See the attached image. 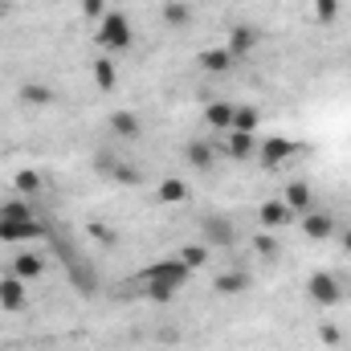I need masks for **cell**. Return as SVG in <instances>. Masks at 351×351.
Returning <instances> with one entry per match:
<instances>
[{
  "label": "cell",
  "mask_w": 351,
  "mask_h": 351,
  "mask_svg": "<svg viewBox=\"0 0 351 351\" xmlns=\"http://www.w3.org/2000/svg\"><path fill=\"white\" fill-rule=\"evenodd\" d=\"M298 156V143L294 139H286V135H269L258 143V160H262L265 168H282L286 160H294Z\"/></svg>",
  "instance_id": "277c9868"
},
{
  "label": "cell",
  "mask_w": 351,
  "mask_h": 351,
  "mask_svg": "<svg viewBox=\"0 0 351 351\" xmlns=\"http://www.w3.org/2000/svg\"><path fill=\"white\" fill-rule=\"evenodd\" d=\"M254 250H258V258H265V262H274V258L282 254L278 237H269V233H258V237H254Z\"/></svg>",
  "instance_id": "4316f807"
},
{
  "label": "cell",
  "mask_w": 351,
  "mask_h": 351,
  "mask_svg": "<svg viewBox=\"0 0 351 351\" xmlns=\"http://www.w3.org/2000/svg\"><path fill=\"white\" fill-rule=\"evenodd\" d=\"M319 335H323V343H331V348H335V343H339V331H335V327H323V331H319Z\"/></svg>",
  "instance_id": "1f68e13d"
},
{
  "label": "cell",
  "mask_w": 351,
  "mask_h": 351,
  "mask_svg": "<svg viewBox=\"0 0 351 351\" xmlns=\"http://www.w3.org/2000/svg\"><path fill=\"white\" fill-rule=\"evenodd\" d=\"M29 217H33V208L25 200H4L0 204V221H29Z\"/></svg>",
  "instance_id": "d4e9b609"
},
{
  "label": "cell",
  "mask_w": 351,
  "mask_h": 351,
  "mask_svg": "<svg viewBox=\"0 0 351 351\" xmlns=\"http://www.w3.org/2000/svg\"><path fill=\"white\" fill-rule=\"evenodd\" d=\"M106 127H110V135H119V139H139V135H143V123H139L131 110H110Z\"/></svg>",
  "instance_id": "9a60e30c"
},
{
  "label": "cell",
  "mask_w": 351,
  "mask_h": 351,
  "mask_svg": "<svg viewBox=\"0 0 351 351\" xmlns=\"http://www.w3.org/2000/svg\"><path fill=\"white\" fill-rule=\"evenodd\" d=\"M298 225H302L306 241H327V237H335V221H331L327 213H319V208L302 213V217H298Z\"/></svg>",
  "instance_id": "ba28073f"
},
{
  "label": "cell",
  "mask_w": 351,
  "mask_h": 351,
  "mask_svg": "<svg viewBox=\"0 0 351 351\" xmlns=\"http://www.w3.org/2000/svg\"><path fill=\"white\" fill-rule=\"evenodd\" d=\"M339 4L343 0H315V21L319 25H335L339 21Z\"/></svg>",
  "instance_id": "484cf974"
},
{
  "label": "cell",
  "mask_w": 351,
  "mask_h": 351,
  "mask_svg": "<svg viewBox=\"0 0 351 351\" xmlns=\"http://www.w3.org/2000/svg\"><path fill=\"white\" fill-rule=\"evenodd\" d=\"M306 298H311L315 306H339L343 286H339V278H335L331 269H315V274L306 278Z\"/></svg>",
  "instance_id": "7a4b0ae2"
},
{
  "label": "cell",
  "mask_w": 351,
  "mask_h": 351,
  "mask_svg": "<svg viewBox=\"0 0 351 351\" xmlns=\"http://www.w3.org/2000/svg\"><path fill=\"white\" fill-rule=\"evenodd\" d=\"M8 274L21 278V282H37V278H45V262H41L37 254H16V258L8 262Z\"/></svg>",
  "instance_id": "5bb4252c"
},
{
  "label": "cell",
  "mask_w": 351,
  "mask_h": 351,
  "mask_svg": "<svg viewBox=\"0 0 351 351\" xmlns=\"http://www.w3.org/2000/svg\"><path fill=\"white\" fill-rule=\"evenodd\" d=\"M192 278V265H184L180 258H168V262H152L139 269V282H164V286H184Z\"/></svg>",
  "instance_id": "3957f363"
},
{
  "label": "cell",
  "mask_w": 351,
  "mask_h": 351,
  "mask_svg": "<svg viewBox=\"0 0 351 351\" xmlns=\"http://www.w3.org/2000/svg\"><path fill=\"white\" fill-rule=\"evenodd\" d=\"M139 286H143V294L152 302H172L176 298V286H164V282H139Z\"/></svg>",
  "instance_id": "83f0119b"
},
{
  "label": "cell",
  "mask_w": 351,
  "mask_h": 351,
  "mask_svg": "<svg viewBox=\"0 0 351 351\" xmlns=\"http://www.w3.org/2000/svg\"><path fill=\"white\" fill-rule=\"evenodd\" d=\"M200 233H204V245H233V221L225 217H204Z\"/></svg>",
  "instance_id": "4fadbf2b"
},
{
  "label": "cell",
  "mask_w": 351,
  "mask_h": 351,
  "mask_svg": "<svg viewBox=\"0 0 351 351\" xmlns=\"http://www.w3.org/2000/svg\"><path fill=\"white\" fill-rule=\"evenodd\" d=\"M180 262L192 265V269H196V265H204V262H208V245H184V250H180Z\"/></svg>",
  "instance_id": "f546056e"
},
{
  "label": "cell",
  "mask_w": 351,
  "mask_h": 351,
  "mask_svg": "<svg viewBox=\"0 0 351 351\" xmlns=\"http://www.w3.org/2000/svg\"><path fill=\"white\" fill-rule=\"evenodd\" d=\"M225 156L229 160H254L258 156V135H250V131H229V143H225Z\"/></svg>",
  "instance_id": "8fae6325"
},
{
  "label": "cell",
  "mask_w": 351,
  "mask_h": 351,
  "mask_svg": "<svg viewBox=\"0 0 351 351\" xmlns=\"http://www.w3.org/2000/svg\"><path fill=\"white\" fill-rule=\"evenodd\" d=\"M33 237H45V225L37 217H29V221H0V241H33Z\"/></svg>",
  "instance_id": "9c48e42d"
},
{
  "label": "cell",
  "mask_w": 351,
  "mask_h": 351,
  "mask_svg": "<svg viewBox=\"0 0 351 351\" xmlns=\"http://www.w3.org/2000/svg\"><path fill=\"white\" fill-rule=\"evenodd\" d=\"M90 74H94V86H98V90H114V86H119V70H114V62H110V58H98V62L90 66Z\"/></svg>",
  "instance_id": "44dd1931"
},
{
  "label": "cell",
  "mask_w": 351,
  "mask_h": 351,
  "mask_svg": "<svg viewBox=\"0 0 351 351\" xmlns=\"http://www.w3.org/2000/svg\"><path fill=\"white\" fill-rule=\"evenodd\" d=\"M343 250H348V254H351V229H348V233H343Z\"/></svg>",
  "instance_id": "836d02e7"
},
{
  "label": "cell",
  "mask_w": 351,
  "mask_h": 351,
  "mask_svg": "<svg viewBox=\"0 0 351 351\" xmlns=\"http://www.w3.org/2000/svg\"><path fill=\"white\" fill-rule=\"evenodd\" d=\"M16 98H21V106H29V110H45V106L58 102V90L45 86V82H37V78H29V82H21Z\"/></svg>",
  "instance_id": "8992f818"
},
{
  "label": "cell",
  "mask_w": 351,
  "mask_h": 351,
  "mask_svg": "<svg viewBox=\"0 0 351 351\" xmlns=\"http://www.w3.org/2000/svg\"><path fill=\"white\" fill-rule=\"evenodd\" d=\"M348 66H351V58H348Z\"/></svg>",
  "instance_id": "d590c367"
},
{
  "label": "cell",
  "mask_w": 351,
  "mask_h": 351,
  "mask_svg": "<svg viewBox=\"0 0 351 351\" xmlns=\"http://www.w3.org/2000/svg\"><path fill=\"white\" fill-rule=\"evenodd\" d=\"M98 45H102L106 53H127V49L135 45V29H131L127 12L110 8V12L98 21Z\"/></svg>",
  "instance_id": "6da1fadb"
},
{
  "label": "cell",
  "mask_w": 351,
  "mask_h": 351,
  "mask_svg": "<svg viewBox=\"0 0 351 351\" xmlns=\"http://www.w3.org/2000/svg\"><path fill=\"white\" fill-rule=\"evenodd\" d=\"M110 180H119V184H139L143 176H139V168H131V164H114V160H110Z\"/></svg>",
  "instance_id": "4dcf8cb0"
},
{
  "label": "cell",
  "mask_w": 351,
  "mask_h": 351,
  "mask_svg": "<svg viewBox=\"0 0 351 351\" xmlns=\"http://www.w3.org/2000/svg\"><path fill=\"white\" fill-rule=\"evenodd\" d=\"M258 123H262V110H258V106H233V127H229V131H250V135H258Z\"/></svg>",
  "instance_id": "603a6c76"
},
{
  "label": "cell",
  "mask_w": 351,
  "mask_h": 351,
  "mask_svg": "<svg viewBox=\"0 0 351 351\" xmlns=\"http://www.w3.org/2000/svg\"><path fill=\"white\" fill-rule=\"evenodd\" d=\"M0 8H4V0H0Z\"/></svg>",
  "instance_id": "e575fe53"
},
{
  "label": "cell",
  "mask_w": 351,
  "mask_h": 351,
  "mask_svg": "<svg viewBox=\"0 0 351 351\" xmlns=\"http://www.w3.org/2000/svg\"><path fill=\"white\" fill-rule=\"evenodd\" d=\"M282 200H286V208H290L294 217H302V213H311V208H315V188H311L306 180H290Z\"/></svg>",
  "instance_id": "52a82bcc"
},
{
  "label": "cell",
  "mask_w": 351,
  "mask_h": 351,
  "mask_svg": "<svg viewBox=\"0 0 351 351\" xmlns=\"http://www.w3.org/2000/svg\"><path fill=\"white\" fill-rule=\"evenodd\" d=\"M200 66H204L208 74H225V70L233 66V53H229L225 45H217V49H204V53H200Z\"/></svg>",
  "instance_id": "7402d4cb"
},
{
  "label": "cell",
  "mask_w": 351,
  "mask_h": 351,
  "mask_svg": "<svg viewBox=\"0 0 351 351\" xmlns=\"http://www.w3.org/2000/svg\"><path fill=\"white\" fill-rule=\"evenodd\" d=\"M25 286H29V282L4 274V278H0V311H8V315L25 311V306H29V290H25Z\"/></svg>",
  "instance_id": "5b68a950"
},
{
  "label": "cell",
  "mask_w": 351,
  "mask_h": 351,
  "mask_svg": "<svg viewBox=\"0 0 351 351\" xmlns=\"http://www.w3.org/2000/svg\"><path fill=\"white\" fill-rule=\"evenodd\" d=\"M156 196H160V204H184L188 200V184L180 176H164L160 188H156Z\"/></svg>",
  "instance_id": "ac0fdd59"
},
{
  "label": "cell",
  "mask_w": 351,
  "mask_h": 351,
  "mask_svg": "<svg viewBox=\"0 0 351 351\" xmlns=\"http://www.w3.org/2000/svg\"><path fill=\"white\" fill-rule=\"evenodd\" d=\"M176 339H180V331H172V327H164V331H160V343H176Z\"/></svg>",
  "instance_id": "d6a6232c"
},
{
  "label": "cell",
  "mask_w": 351,
  "mask_h": 351,
  "mask_svg": "<svg viewBox=\"0 0 351 351\" xmlns=\"http://www.w3.org/2000/svg\"><path fill=\"white\" fill-rule=\"evenodd\" d=\"M250 286H254V278H250L245 269H225V274L213 278V290H217V294H245Z\"/></svg>",
  "instance_id": "2e32d148"
},
{
  "label": "cell",
  "mask_w": 351,
  "mask_h": 351,
  "mask_svg": "<svg viewBox=\"0 0 351 351\" xmlns=\"http://www.w3.org/2000/svg\"><path fill=\"white\" fill-rule=\"evenodd\" d=\"M12 184H16V192H25V196H33V192H41V188H45V180L33 172V168H21V172L12 176Z\"/></svg>",
  "instance_id": "cb8c5ba5"
},
{
  "label": "cell",
  "mask_w": 351,
  "mask_h": 351,
  "mask_svg": "<svg viewBox=\"0 0 351 351\" xmlns=\"http://www.w3.org/2000/svg\"><path fill=\"white\" fill-rule=\"evenodd\" d=\"M160 12H164V25H168V29H188V25H192V8H188L184 0H168Z\"/></svg>",
  "instance_id": "ffe728a7"
},
{
  "label": "cell",
  "mask_w": 351,
  "mask_h": 351,
  "mask_svg": "<svg viewBox=\"0 0 351 351\" xmlns=\"http://www.w3.org/2000/svg\"><path fill=\"white\" fill-rule=\"evenodd\" d=\"M78 12H82L86 21H102V16L110 12V0H78Z\"/></svg>",
  "instance_id": "f1b7e54d"
},
{
  "label": "cell",
  "mask_w": 351,
  "mask_h": 351,
  "mask_svg": "<svg viewBox=\"0 0 351 351\" xmlns=\"http://www.w3.org/2000/svg\"><path fill=\"white\" fill-rule=\"evenodd\" d=\"M258 221H262L265 229H282V225L294 221V213L286 208V200H265L262 208H258Z\"/></svg>",
  "instance_id": "e0dca14e"
},
{
  "label": "cell",
  "mask_w": 351,
  "mask_h": 351,
  "mask_svg": "<svg viewBox=\"0 0 351 351\" xmlns=\"http://www.w3.org/2000/svg\"><path fill=\"white\" fill-rule=\"evenodd\" d=\"M204 123L213 131H229L233 127V102H208L204 106Z\"/></svg>",
  "instance_id": "d6986e66"
},
{
  "label": "cell",
  "mask_w": 351,
  "mask_h": 351,
  "mask_svg": "<svg viewBox=\"0 0 351 351\" xmlns=\"http://www.w3.org/2000/svg\"><path fill=\"white\" fill-rule=\"evenodd\" d=\"M258 41H262V33H258L254 25H237V29L229 33L225 49H229L233 58H245V53H254V49H258Z\"/></svg>",
  "instance_id": "30bf717a"
},
{
  "label": "cell",
  "mask_w": 351,
  "mask_h": 351,
  "mask_svg": "<svg viewBox=\"0 0 351 351\" xmlns=\"http://www.w3.org/2000/svg\"><path fill=\"white\" fill-rule=\"evenodd\" d=\"M184 156H188V164H192L196 172H213V164H217V147H213L208 139H188Z\"/></svg>",
  "instance_id": "7c38bea8"
}]
</instances>
